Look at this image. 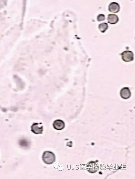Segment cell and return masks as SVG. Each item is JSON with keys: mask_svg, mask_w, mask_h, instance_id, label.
<instances>
[{"mask_svg": "<svg viewBox=\"0 0 135 179\" xmlns=\"http://www.w3.org/2000/svg\"><path fill=\"white\" fill-rule=\"evenodd\" d=\"M53 126L55 129L57 130H61L65 127V123L61 120H56L54 122Z\"/></svg>", "mask_w": 135, "mask_h": 179, "instance_id": "6", "label": "cell"}, {"mask_svg": "<svg viewBox=\"0 0 135 179\" xmlns=\"http://www.w3.org/2000/svg\"><path fill=\"white\" fill-rule=\"evenodd\" d=\"M97 19L98 22L103 21L105 19V16L102 14H100L97 16Z\"/></svg>", "mask_w": 135, "mask_h": 179, "instance_id": "10", "label": "cell"}, {"mask_svg": "<svg viewBox=\"0 0 135 179\" xmlns=\"http://www.w3.org/2000/svg\"><path fill=\"white\" fill-rule=\"evenodd\" d=\"M42 159L44 162L47 164H51L53 163L56 160L55 154L50 151H45L42 156Z\"/></svg>", "mask_w": 135, "mask_h": 179, "instance_id": "1", "label": "cell"}, {"mask_svg": "<svg viewBox=\"0 0 135 179\" xmlns=\"http://www.w3.org/2000/svg\"><path fill=\"white\" fill-rule=\"evenodd\" d=\"M119 18L117 15L114 14H110L108 15L107 20L109 24H116L119 21Z\"/></svg>", "mask_w": 135, "mask_h": 179, "instance_id": "8", "label": "cell"}, {"mask_svg": "<svg viewBox=\"0 0 135 179\" xmlns=\"http://www.w3.org/2000/svg\"><path fill=\"white\" fill-rule=\"evenodd\" d=\"M120 95L121 97L123 99L127 100L130 98L132 94L129 88L124 87L121 90Z\"/></svg>", "mask_w": 135, "mask_h": 179, "instance_id": "5", "label": "cell"}, {"mask_svg": "<svg viewBox=\"0 0 135 179\" xmlns=\"http://www.w3.org/2000/svg\"><path fill=\"white\" fill-rule=\"evenodd\" d=\"M109 11L111 12L118 13L120 10V6L119 4L116 3V2H111L109 5Z\"/></svg>", "mask_w": 135, "mask_h": 179, "instance_id": "7", "label": "cell"}, {"mask_svg": "<svg viewBox=\"0 0 135 179\" xmlns=\"http://www.w3.org/2000/svg\"><path fill=\"white\" fill-rule=\"evenodd\" d=\"M98 169V165L94 162H91L87 166V169L90 173H94L97 172Z\"/></svg>", "mask_w": 135, "mask_h": 179, "instance_id": "4", "label": "cell"}, {"mask_svg": "<svg viewBox=\"0 0 135 179\" xmlns=\"http://www.w3.org/2000/svg\"><path fill=\"white\" fill-rule=\"evenodd\" d=\"M108 28H109V26L106 23H101L99 24L98 26L99 29H100V31L102 33H104L106 31Z\"/></svg>", "mask_w": 135, "mask_h": 179, "instance_id": "9", "label": "cell"}, {"mask_svg": "<svg viewBox=\"0 0 135 179\" xmlns=\"http://www.w3.org/2000/svg\"><path fill=\"white\" fill-rule=\"evenodd\" d=\"M122 59L126 62L132 61L134 60V54L131 51H126L122 53Z\"/></svg>", "mask_w": 135, "mask_h": 179, "instance_id": "2", "label": "cell"}, {"mask_svg": "<svg viewBox=\"0 0 135 179\" xmlns=\"http://www.w3.org/2000/svg\"><path fill=\"white\" fill-rule=\"evenodd\" d=\"M41 123H34L31 127V131L35 134H41L42 133L43 129V126L40 125Z\"/></svg>", "mask_w": 135, "mask_h": 179, "instance_id": "3", "label": "cell"}]
</instances>
